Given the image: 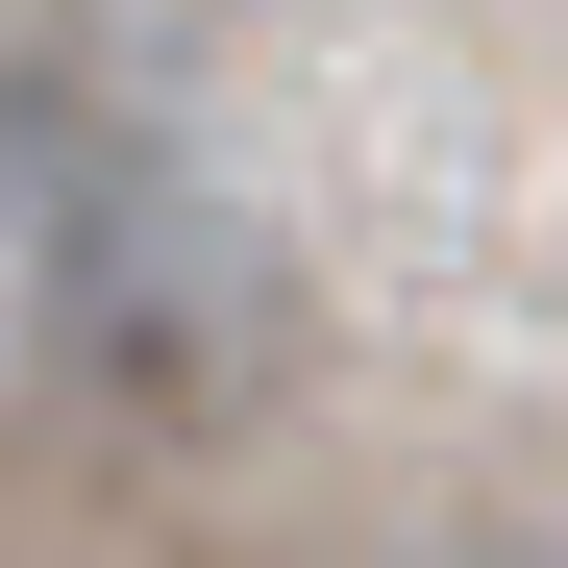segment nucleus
Returning <instances> with one entry per match:
<instances>
[{"instance_id":"obj_1","label":"nucleus","mask_w":568,"mask_h":568,"mask_svg":"<svg viewBox=\"0 0 568 568\" xmlns=\"http://www.w3.org/2000/svg\"><path fill=\"white\" fill-rule=\"evenodd\" d=\"M0 297H26L50 420H100V445H247L297 396V346H322L297 247L247 223V173L124 124L74 50L0 74Z\"/></svg>"}]
</instances>
